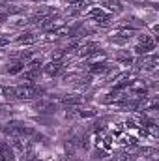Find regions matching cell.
Here are the masks:
<instances>
[{
  "mask_svg": "<svg viewBox=\"0 0 159 161\" xmlns=\"http://www.w3.org/2000/svg\"><path fill=\"white\" fill-rule=\"evenodd\" d=\"M43 94H45V90L34 86V84H19V86H13V97H17V99L28 101V99L40 97Z\"/></svg>",
  "mask_w": 159,
  "mask_h": 161,
  "instance_id": "6da1fadb",
  "label": "cell"
},
{
  "mask_svg": "<svg viewBox=\"0 0 159 161\" xmlns=\"http://www.w3.org/2000/svg\"><path fill=\"white\" fill-rule=\"evenodd\" d=\"M156 49V40L152 38V36H148V34H142V36H139V43L135 45V53L137 54H148L150 51H154Z\"/></svg>",
  "mask_w": 159,
  "mask_h": 161,
  "instance_id": "7a4b0ae2",
  "label": "cell"
},
{
  "mask_svg": "<svg viewBox=\"0 0 159 161\" xmlns=\"http://www.w3.org/2000/svg\"><path fill=\"white\" fill-rule=\"evenodd\" d=\"M88 19H92L94 23H97L99 26H109L111 25V13H107L105 9H101V8H96V9H92L90 13H88Z\"/></svg>",
  "mask_w": 159,
  "mask_h": 161,
  "instance_id": "3957f363",
  "label": "cell"
},
{
  "mask_svg": "<svg viewBox=\"0 0 159 161\" xmlns=\"http://www.w3.org/2000/svg\"><path fill=\"white\" fill-rule=\"evenodd\" d=\"M62 69H64L62 60H52V62H49V64L43 66V73H45L47 77H56Z\"/></svg>",
  "mask_w": 159,
  "mask_h": 161,
  "instance_id": "277c9868",
  "label": "cell"
},
{
  "mask_svg": "<svg viewBox=\"0 0 159 161\" xmlns=\"http://www.w3.org/2000/svg\"><path fill=\"white\" fill-rule=\"evenodd\" d=\"M77 49H79V51H77V54H79L80 58H86V56H90L92 53L99 51V45H97L96 41H84V43L79 45Z\"/></svg>",
  "mask_w": 159,
  "mask_h": 161,
  "instance_id": "5b68a950",
  "label": "cell"
},
{
  "mask_svg": "<svg viewBox=\"0 0 159 161\" xmlns=\"http://www.w3.org/2000/svg\"><path fill=\"white\" fill-rule=\"evenodd\" d=\"M0 156H2L4 161H15V152H13V148L9 146V142L0 141Z\"/></svg>",
  "mask_w": 159,
  "mask_h": 161,
  "instance_id": "8992f818",
  "label": "cell"
},
{
  "mask_svg": "<svg viewBox=\"0 0 159 161\" xmlns=\"http://www.w3.org/2000/svg\"><path fill=\"white\" fill-rule=\"evenodd\" d=\"M131 36H133V30L123 28V30L114 32V34L111 36V41H112V43H125V41H129V38H131Z\"/></svg>",
  "mask_w": 159,
  "mask_h": 161,
  "instance_id": "52a82bcc",
  "label": "cell"
},
{
  "mask_svg": "<svg viewBox=\"0 0 159 161\" xmlns=\"http://www.w3.org/2000/svg\"><path fill=\"white\" fill-rule=\"evenodd\" d=\"M38 41V34L36 32H23L19 38H17V43L19 45H32Z\"/></svg>",
  "mask_w": 159,
  "mask_h": 161,
  "instance_id": "ba28073f",
  "label": "cell"
},
{
  "mask_svg": "<svg viewBox=\"0 0 159 161\" xmlns=\"http://www.w3.org/2000/svg\"><path fill=\"white\" fill-rule=\"evenodd\" d=\"M88 69L92 75H105L109 71V66H107V62H96V64H90Z\"/></svg>",
  "mask_w": 159,
  "mask_h": 161,
  "instance_id": "9c48e42d",
  "label": "cell"
},
{
  "mask_svg": "<svg viewBox=\"0 0 159 161\" xmlns=\"http://www.w3.org/2000/svg\"><path fill=\"white\" fill-rule=\"evenodd\" d=\"M103 8H105L107 11L120 13V11H122V2H120V0H105V2H103Z\"/></svg>",
  "mask_w": 159,
  "mask_h": 161,
  "instance_id": "30bf717a",
  "label": "cell"
},
{
  "mask_svg": "<svg viewBox=\"0 0 159 161\" xmlns=\"http://www.w3.org/2000/svg\"><path fill=\"white\" fill-rule=\"evenodd\" d=\"M25 69V62L23 60H13L9 66H8V73L9 75H17L19 71H23Z\"/></svg>",
  "mask_w": 159,
  "mask_h": 161,
  "instance_id": "8fae6325",
  "label": "cell"
},
{
  "mask_svg": "<svg viewBox=\"0 0 159 161\" xmlns=\"http://www.w3.org/2000/svg\"><path fill=\"white\" fill-rule=\"evenodd\" d=\"M116 60H118L120 64H123V66H131V64H133V54H131L129 51L118 53V54H116Z\"/></svg>",
  "mask_w": 159,
  "mask_h": 161,
  "instance_id": "7c38bea8",
  "label": "cell"
},
{
  "mask_svg": "<svg viewBox=\"0 0 159 161\" xmlns=\"http://www.w3.org/2000/svg\"><path fill=\"white\" fill-rule=\"evenodd\" d=\"M157 103H159V99L154 96V97H150V99H146V97H144V101H142L140 105H142V111H156Z\"/></svg>",
  "mask_w": 159,
  "mask_h": 161,
  "instance_id": "4fadbf2b",
  "label": "cell"
},
{
  "mask_svg": "<svg viewBox=\"0 0 159 161\" xmlns=\"http://www.w3.org/2000/svg\"><path fill=\"white\" fill-rule=\"evenodd\" d=\"M36 109L41 111V113H51L52 105H51V103H47V101H38V103H36Z\"/></svg>",
  "mask_w": 159,
  "mask_h": 161,
  "instance_id": "5bb4252c",
  "label": "cell"
},
{
  "mask_svg": "<svg viewBox=\"0 0 159 161\" xmlns=\"http://www.w3.org/2000/svg\"><path fill=\"white\" fill-rule=\"evenodd\" d=\"M8 43H9V38L6 34H0V47H6Z\"/></svg>",
  "mask_w": 159,
  "mask_h": 161,
  "instance_id": "9a60e30c",
  "label": "cell"
},
{
  "mask_svg": "<svg viewBox=\"0 0 159 161\" xmlns=\"http://www.w3.org/2000/svg\"><path fill=\"white\" fill-rule=\"evenodd\" d=\"M96 113H92V111H80V116H94Z\"/></svg>",
  "mask_w": 159,
  "mask_h": 161,
  "instance_id": "2e32d148",
  "label": "cell"
},
{
  "mask_svg": "<svg viewBox=\"0 0 159 161\" xmlns=\"http://www.w3.org/2000/svg\"><path fill=\"white\" fill-rule=\"evenodd\" d=\"M82 2H86V0H68V4H71V6H77V4H82Z\"/></svg>",
  "mask_w": 159,
  "mask_h": 161,
  "instance_id": "e0dca14e",
  "label": "cell"
},
{
  "mask_svg": "<svg viewBox=\"0 0 159 161\" xmlns=\"http://www.w3.org/2000/svg\"><path fill=\"white\" fill-rule=\"evenodd\" d=\"M125 124H127V127H131V129H135V127H137V124H135V120H127Z\"/></svg>",
  "mask_w": 159,
  "mask_h": 161,
  "instance_id": "ac0fdd59",
  "label": "cell"
},
{
  "mask_svg": "<svg viewBox=\"0 0 159 161\" xmlns=\"http://www.w3.org/2000/svg\"><path fill=\"white\" fill-rule=\"evenodd\" d=\"M127 2H133V4H144V2H148V0H127Z\"/></svg>",
  "mask_w": 159,
  "mask_h": 161,
  "instance_id": "d6986e66",
  "label": "cell"
},
{
  "mask_svg": "<svg viewBox=\"0 0 159 161\" xmlns=\"http://www.w3.org/2000/svg\"><path fill=\"white\" fill-rule=\"evenodd\" d=\"M2 88H4V86H0V94H2Z\"/></svg>",
  "mask_w": 159,
  "mask_h": 161,
  "instance_id": "ffe728a7",
  "label": "cell"
}]
</instances>
